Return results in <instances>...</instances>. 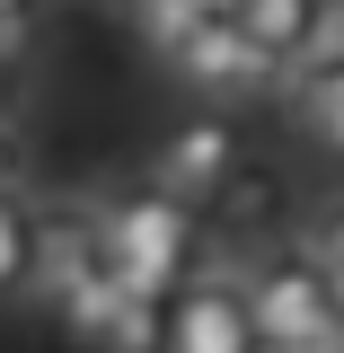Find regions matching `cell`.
Masks as SVG:
<instances>
[{"label": "cell", "mask_w": 344, "mask_h": 353, "mask_svg": "<svg viewBox=\"0 0 344 353\" xmlns=\"http://www.w3.org/2000/svg\"><path fill=\"white\" fill-rule=\"evenodd\" d=\"M239 168V124L230 115H185V124L159 141V159H150V185L176 194V203H212V185Z\"/></svg>", "instance_id": "obj_5"}, {"label": "cell", "mask_w": 344, "mask_h": 353, "mask_svg": "<svg viewBox=\"0 0 344 353\" xmlns=\"http://www.w3.org/2000/svg\"><path fill=\"white\" fill-rule=\"evenodd\" d=\"M27 265H36V212L18 194H0V301L27 292Z\"/></svg>", "instance_id": "obj_10"}, {"label": "cell", "mask_w": 344, "mask_h": 353, "mask_svg": "<svg viewBox=\"0 0 344 353\" xmlns=\"http://www.w3.org/2000/svg\"><path fill=\"white\" fill-rule=\"evenodd\" d=\"M168 71L194 88V97H221V106H230V97H256V88L283 80V62H274L239 18H203V27L168 53Z\"/></svg>", "instance_id": "obj_4"}, {"label": "cell", "mask_w": 344, "mask_h": 353, "mask_svg": "<svg viewBox=\"0 0 344 353\" xmlns=\"http://www.w3.org/2000/svg\"><path fill=\"white\" fill-rule=\"evenodd\" d=\"M132 27H141L150 53H176V44L203 27V0H132Z\"/></svg>", "instance_id": "obj_11"}, {"label": "cell", "mask_w": 344, "mask_h": 353, "mask_svg": "<svg viewBox=\"0 0 344 353\" xmlns=\"http://www.w3.org/2000/svg\"><path fill=\"white\" fill-rule=\"evenodd\" d=\"M247 353H309V345H265V336H256V345H247Z\"/></svg>", "instance_id": "obj_17"}, {"label": "cell", "mask_w": 344, "mask_h": 353, "mask_svg": "<svg viewBox=\"0 0 344 353\" xmlns=\"http://www.w3.org/2000/svg\"><path fill=\"white\" fill-rule=\"evenodd\" d=\"M212 212H221V230L230 239H247L256 221H274V176H256V168H230L212 185Z\"/></svg>", "instance_id": "obj_9"}, {"label": "cell", "mask_w": 344, "mask_h": 353, "mask_svg": "<svg viewBox=\"0 0 344 353\" xmlns=\"http://www.w3.org/2000/svg\"><path fill=\"white\" fill-rule=\"evenodd\" d=\"M18 176H27V141L18 124H0V194H18Z\"/></svg>", "instance_id": "obj_14"}, {"label": "cell", "mask_w": 344, "mask_h": 353, "mask_svg": "<svg viewBox=\"0 0 344 353\" xmlns=\"http://www.w3.org/2000/svg\"><path fill=\"white\" fill-rule=\"evenodd\" d=\"M194 239H203L194 203H176L159 185H132V194L97 203V256H106V274L124 283L132 301H168L176 283L194 274Z\"/></svg>", "instance_id": "obj_1"}, {"label": "cell", "mask_w": 344, "mask_h": 353, "mask_svg": "<svg viewBox=\"0 0 344 353\" xmlns=\"http://www.w3.org/2000/svg\"><path fill=\"white\" fill-rule=\"evenodd\" d=\"M27 9H36V0H0V18H27Z\"/></svg>", "instance_id": "obj_18"}, {"label": "cell", "mask_w": 344, "mask_h": 353, "mask_svg": "<svg viewBox=\"0 0 344 353\" xmlns=\"http://www.w3.org/2000/svg\"><path fill=\"white\" fill-rule=\"evenodd\" d=\"M97 212H44L36 221V265H27V292H44V301H62L71 283H88L97 274Z\"/></svg>", "instance_id": "obj_6"}, {"label": "cell", "mask_w": 344, "mask_h": 353, "mask_svg": "<svg viewBox=\"0 0 344 353\" xmlns=\"http://www.w3.org/2000/svg\"><path fill=\"white\" fill-rule=\"evenodd\" d=\"M301 256L318 265V274H336V283H344V203H318V212H309Z\"/></svg>", "instance_id": "obj_13"}, {"label": "cell", "mask_w": 344, "mask_h": 353, "mask_svg": "<svg viewBox=\"0 0 344 353\" xmlns=\"http://www.w3.org/2000/svg\"><path fill=\"white\" fill-rule=\"evenodd\" d=\"M292 124L344 159V62H292Z\"/></svg>", "instance_id": "obj_7"}, {"label": "cell", "mask_w": 344, "mask_h": 353, "mask_svg": "<svg viewBox=\"0 0 344 353\" xmlns=\"http://www.w3.org/2000/svg\"><path fill=\"white\" fill-rule=\"evenodd\" d=\"M256 345V318L239 274H185L168 301H159V353H247Z\"/></svg>", "instance_id": "obj_3"}, {"label": "cell", "mask_w": 344, "mask_h": 353, "mask_svg": "<svg viewBox=\"0 0 344 353\" xmlns=\"http://www.w3.org/2000/svg\"><path fill=\"white\" fill-rule=\"evenodd\" d=\"M327 353H344V345H327Z\"/></svg>", "instance_id": "obj_19"}, {"label": "cell", "mask_w": 344, "mask_h": 353, "mask_svg": "<svg viewBox=\"0 0 344 353\" xmlns=\"http://www.w3.org/2000/svg\"><path fill=\"white\" fill-rule=\"evenodd\" d=\"M27 36H36L27 18H0V71H18V62H27Z\"/></svg>", "instance_id": "obj_15"}, {"label": "cell", "mask_w": 344, "mask_h": 353, "mask_svg": "<svg viewBox=\"0 0 344 353\" xmlns=\"http://www.w3.org/2000/svg\"><path fill=\"white\" fill-rule=\"evenodd\" d=\"M239 292H247V318H256V336H265V345H309V353L344 345L336 274H318L301 248H283V256L247 265V274H239Z\"/></svg>", "instance_id": "obj_2"}, {"label": "cell", "mask_w": 344, "mask_h": 353, "mask_svg": "<svg viewBox=\"0 0 344 353\" xmlns=\"http://www.w3.org/2000/svg\"><path fill=\"white\" fill-rule=\"evenodd\" d=\"M239 27H247V36L292 71V62H301V44L318 36V0H239Z\"/></svg>", "instance_id": "obj_8"}, {"label": "cell", "mask_w": 344, "mask_h": 353, "mask_svg": "<svg viewBox=\"0 0 344 353\" xmlns=\"http://www.w3.org/2000/svg\"><path fill=\"white\" fill-rule=\"evenodd\" d=\"M97 353H159V301H132L106 318V336H97Z\"/></svg>", "instance_id": "obj_12"}, {"label": "cell", "mask_w": 344, "mask_h": 353, "mask_svg": "<svg viewBox=\"0 0 344 353\" xmlns=\"http://www.w3.org/2000/svg\"><path fill=\"white\" fill-rule=\"evenodd\" d=\"M0 124H18V71H0Z\"/></svg>", "instance_id": "obj_16"}]
</instances>
